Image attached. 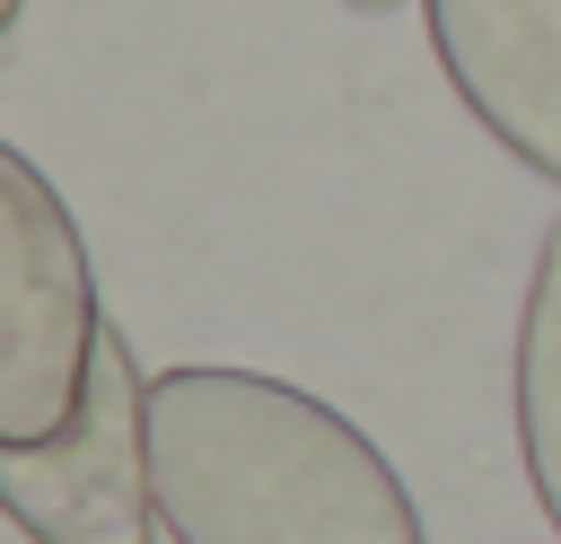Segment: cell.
<instances>
[{
	"mask_svg": "<svg viewBox=\"0 0 561 544\" xmlns=\"http://www.w3.org/2000/svg\"><path fill=\"white\" fill-rule=\"evenodd\" d=\"M149 483L175 544H430L386 447L263 369H158Z\"/></svg>",
	"mask_w": 561,
	"mask_h": 544,
	"instance_id": "1",
	"label": "cell"
},
{
	"mask_svg": "<svg viewBox=\"0 0 561 544\" xmlns=\"http://www.w3.org/2000/svg\"><path fill=\"white\" fill-rule=\"evenodd\" d=\"M96 272L70 202L26 149H0V447L53 439L96 377Z\"/></svg>",
	"mask_w": 561,
	"mask_h": 544,
	"instance_id": "2",
	"label": "cell"
},
{
	"mask_svg": "<svg viewBox=\"0 0 561 544\" xmlns=\"http://www.w3.org/2000/svg\"><path fill=\"white\" fill-rule=\"evenodd\" d=\"M0 509L26 544H149L158 535L149 377L114 325L96 342L88 404L35 447H0Z\"/></svg>",
	"mask_w": 561,
	"mask_h": 544,
	"instance_id": "3",
	"label": "cell"
},
{
	"mask_svg": "<svg viewBox=\"0 0 561 544\" xmlns=\"http://www.w3.org/2000/svg\"><path fill=\"white\" fill-rule=\"evenodd\" d=\"M456 105L543 184H561V0H421Z\"/></svg>",
	"mask_w": 561,
	"mask_h": 544,
	"instance_id": "4",
	"label": "cell"
},
{
	"mask_svg": "<svg viewBox=\"0 0 561 544\" xmlns=\"http://www.w3.org/2000/svg\"><path fill=\"white\" fill-rule=\"evenodd\" d=\"M517 456H526V491L561 535V219L535 246L526 272V307H517Z\"/></svg>",
	"mask_w": 561,
	"mask_h": 544,
	"instance_id": "5",
	"label": "cell"
},
{
	"mask_svg": "<svg viewBox=\"0 0 561 544\" xmlns=\"http://www.w3.org/2000/svg\"><path fill=\"white\" fill-rule=\"evenodd\" d=\"M351 9H368V18H386V9H403V0H351Z\"/></svg>",
	"mask_w": 561,
	"mask_h": 544,
	"instance_id": "6",
	"label": "cell"
},
{
	"mask_svg": "<svg viewBox=\"0 0 561 544\" xmlns=\"http://www.w3.org/2000/svg\"><path fill=\"white\" fill-rule=\"evenodd\" d=\"M18 9H26V0H0V26H18Z\"/></svg>",
	"mask_w": 561,
	"mask_h": 544,
	"instance_id": "7",
	"label": "cell"
}]
</instances>
